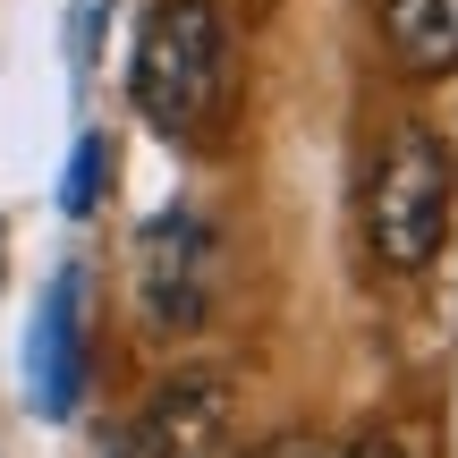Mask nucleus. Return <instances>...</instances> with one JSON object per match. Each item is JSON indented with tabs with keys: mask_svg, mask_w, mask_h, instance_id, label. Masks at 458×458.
I'll list each match as a JSON object with an SVG mask.
<instances>
[{
	"mask_svg": "<svg viewBox=\"0 0 458 458\" xmlns=\"http://www.w3.org/2000/svg\"><path fill=\"white\" fill-rule=\"evenodd\" d=\"M450 204H458V162L425 119H399L382 136L374 170H365V255L374 272L408 280L442 255L450 238Z\"/></svg>",
	"mask_w": 458,
	"mask_h": 458,
	"instance_id": "obj_1",
	"label": "nucleus"
},
{
	"mask_svg": "<svg viewBox=\"0 0 458 458\" xmlns=\"http://www.w3.org/2000/svg\"><path fill=\"white\" fill-rule=\"evenodd\" d=\"M128 94L170 136H196L204 119H221V102H229V26H221L213 0H162L145 17Z\"/></svg>",
	"mask_w": 458,
	"mask_h": 458,
	"instance_id": "obj_2",
	"label": "nucleus"
},
{
	"mask_svg": "<svg viewBox=\"0 0 458 458\" xmlns=\"http://www.w3.org/2000/svg\"><path fill=\"white\" fill-rule=\"evenodd\" d=\"M238 450V382L229 374H170L128 425L119 458H229Z\"/></svg>",
	"mask_w": 458,
	"mask_h": 458,
	"instance_id": "obj_3",
	"label": "nucleus"
},
{
	"mask_svg": "<svg viewBox=\"0 0 458 458\" xmlns=\"http://www.w3.org/2000/svg\"><path fill=\"white\" fill-rule=\"evenodd\" d=\"M136 289H145L153 331H196L213 306V229L196 213H162L136 246Z\"/></svg>",
	"mask_w": 458,
	"mask_h": 458,
	"instance_id": "obj_4",
	"label": "nucleus"
},
{
	"mask_svg": "<svg viewBox=\"0 0 458 458\" xmlns=\"http://www.w3.org/2000/svg\"><path fill=\"white\" fill-rule=\"evenodd\" d=\"M77 382H85V357H77V272H60L51 297H43V323H34V408L68 416L77 408Z\"/></svg>",
	"mask_w": 458,
	"mask_h": 458,
	"instance_id": "obj_5",
	"label": "nucleus"
},
{
	"mask_svg": "<svg viewBox=\"0 0 458 458\" xmlns=\"http://www.w3.org/2000/svg\"><path fill=\"white\" fill-rule=\"evenodd\" d=\"M382 43L399 77H450L458 68V0H382Z\"/></svg>",
	"mask_w": 458,
	"mask_h": 458,
	"instance_id": "obj_6",
	"label": "nucleus"
},
{
	"mask_svg": "<svg viewBox=\"0 0 458 458\" xmlns=\"http://www.w3.org/2000/svg\"><path fill=\"white\" fill-rule=\"evenodd\" d=\"M102 162H111V145H102V136H85V145H77V162H68V213H94V204H102Z\"/></svg>",
	"mask_w": 458,
	"mask_h": 458,
	"instance_id": "obj_7",
	"label": "nucleus"
},
{
	"mask_svg": "<svg viewBox=\"0 0 458 458\" xmlns=\"http://www.w3.org/2000/svg\"><path fill=\"white\" fill-rule=\"evenodd\" d=\"M229 458H323V450H314V433H272V442H255V450H229Z\"/></svg>",
	"mask_w": 458,
	"mask_h": 458,
	"instance_id": "obj_8",
	"label": "nucleus"
},
{
	"mask_svg": "<svg viewBox=\"0 0 458 458\" xmlns=\"http://www.w3.org/2000/svg\"><path fill=\"white\" fill-rule=\"evenodd\" d=\"M340 458H408V450H399V442H391V433H357V442H348Z\"/></svg>",
	"mask_w": 458,
	"mask_h": 458,
	"instance_id": "obj_9",
	"label": "nucleus"
}]
</instances>
